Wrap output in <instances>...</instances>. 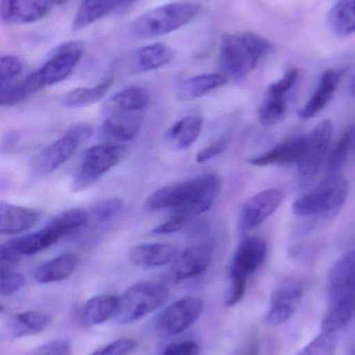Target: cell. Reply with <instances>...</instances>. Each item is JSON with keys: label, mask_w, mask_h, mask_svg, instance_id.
I'll use <instances>...</instances> for the list:
<instances>
[{"label": "cell", "mask_w": 355, "mask_h": 355, "mask_svg": "<svg viewBox=\"0 0 355 355\" xmlns=\"http://www.w3.org/2000/svg\"><path fill=\"white\" fill-rule=\"evenodd\" d=\"M344 73L345 72L342 69H329L323 73L316 91L308 103L298 112V116L302 120L315 118L327 107V104L333 100Z\"/></svg>", "instance_id": "44dd1931"}, {"label": "cell", "mask_w": 355, "mask_h": 355, "mask_svg": "<svg viewBox=\"0 0 355 355\" xmlns=\"http://www.w3.org/2000/svg\"><path fill=\"white\" fill-rule=\"evenodd\" d=\"M354 144H355V125H352L347 130L344 131L335 147L329 152L325 162L327 176H337L338 173L345 164Z\"/></svg>", "instance_id": "d6a6232c"}, {"label": "cell", "mask_w": 355, "mask_h": 355, "mask_svg": "<svg viewBox=\"0 0 355 355\" xmlns=\"http://www.w3.org/2000/svg\"><path fill=\"white\" fill-rule=\"evenodd\" d=\"M329 28L339 37L355 33V0H339L327 17Z\"/></svg>", "instance_id": "1f68e13d"}, {"label": "cell", "mask_w": 355, "mask_h": 355, "mask_svg": "<svg viewBox=\"0 0 355 355\" xmlns=\"http://www.w3.org/2000/svg\"><path fill=\"white\" fill-rule=\"evenodd\" d=\"M23 72L20 58L15 55H2L0 58V85L14 83Z\"/></svg>", "instance_id": "74e56055"}, {"label": "cell", "mask_w": 355, "mask_h": 355, "mask_svg": "<svg viewBox=\"0 0 355 355\" xmlns=\"http://www.w3.org/2000/svg\"><path fill=\"white\" fill-rule=\"evenodd\" d=\"M348 196V184L343 178L327 176L318 186L293 202L298 216L335 217L343 208Z\"/></svg>", "instance_id": "8992f818"}, {"label": "cell", "mask_w": 355, "mask_h": 355, "mask_svg": "<svg viewBox=\"0 0 355 355\" xmlns=\"http://www.w3.org/2000/svg\"><path fill=\"white\" fill-rule=\"evenodd\" d=\"M304 297V289L296 282H287L273 290L267 312L266 322L272 327L289 321L299 308Z\"/></svg>", "instance_id": "9a60e30c"}, {"label": "cell", "mask_w": 355, "mask_h": 355, "mask_svg": "<svg viewBox=\"0 0 355 355\" xmlns=\"http://www.w3.org/2000/svg\"><path fill=\"white\" fill-rule=\"evenodd\" d=\"M53 4L50 0H1V20L10 24H29L47 16Z\"/></svg>", "instance_id": "ac0fdd59"}, {"label": "cell", "mask_w": 355, "mask_h": 355, "mask_svg": "<svg viewBox=\"0 0 355 355\" xmlns=\"http://www.w3.org/2000/svg\"><path fill=\"white\" fill-rule=\"evenodd\" d=\"M123 200L120 198H110L100 200L91 209V215L98 223L112 220L122 210Z\"/></svg>", "instance_id": "8d00e7d4"}, {"label": "cell", "mask_w": 355, "mask_h": 355, "mask_svg": "<svg viewBox=\"0 0 355 355\" xmlns=\"http://www.w3.org/2000/svg\"><path fill=\"white\" fill-rule=\"evenodd\" d=\"M79 264V256L65 254L43 263L33 273L35 281L41 285L60 283L69 279L76 270Z\"/></svg>", "instance_id": "83f0119b"}, {"label": "cell", "mask_w": 355, "mask_h": 355, "mask_svg": "<svg viewBox=\"0 0 355 355\" xmlns=\"http://www.w3.org/2000/svg\"><path fill=\"white\" fill-rule=\"evenodd\" d=\"M51 318L40 311L18 313L8 319L6 334L10 339H20L29 336L39 335L48 329Z\"/></svg>", "instance_id": "4316f807"}, {"label": "cell", "mask_w": 355, "mask_h": 355, "mask_svg": "<svg viewBox=\"0 0 355 355\" xmlns=\"http://www.w3.org/2000/svg\"><path fill=\"white\" fill-rule=\"evenodd\" d=\"M214 254L213 242H202L185 248L177 254L171 266V275L176 281H185L202 275L210 266Z\"/></svg>", "instance_id": "2e32d148"}, {"label": "cell", "mask_w": 355, "mask_h": 355, "mask_svg": "<svg viewBox=\"0 0 355 355\" xmlns=\"http://www.w3.org/2000/svg\"><path fill=\"white\" fill-rule=\"evenodd\" d=\"M298 78V71L291 69L283 77L269 85L267 94L275 96H289Z\"/></svg>", "instance_id": "b9f144b4"}, {"label": "cell", "mask_w": 355, "mask_h": 355, "mask_svg": "<svg viewBox=\"0 0 355 355\" xmlns=\"http://www.w3.org/2000/svg\"><path fill=\"white\" fill-rule=\"evenodd\" d=\"M179 254V250L171 244L143 243L129 250V260L142 269H154L170 264Z\"/></svg>", "instance_id": "cb8c5ba5"}, {"label": "cell", "mask_w": 355, "mask_h": 355, "mask_svg": "<svg viewBox=\"0 0 355 355\" xmlns=\"http://www.w3.org/2000/svg\"><path fill=\"white\" fill-rule=\"evenodd\" d=\"M288 110V96L268 95L258 110V119L264 126H272L285 119Z\"/></svg>", "instance_id": "836d02e7"}, {"label": "cell", "mask_w": 355, "mask_h": 355, "mask_svg": "<svg viewBox=\"0 0 355 355\" xmlns=\"http://www.w3.org/2000/svg\"><path fill=\"white\" fill-rule=\"evenodd\" d=\"M270 49V42L256 33L225 35L221 42V66L233 78H245Z\"/></svg>", "instance_id": "277c9868"}, {"label": "cell", "mask_w": 355, "mask_h": 355, "mask_svg": "<svg viewBox=\"0 0 355 355\" xmlns=\"http://www.w3.org/2000/svg\"><path fill=\"white\" fill-rule=\"evenodd\" d=\"M201 10L199 3L177 1L156 6L140 15L131 26L137 39H154L173 33L189 24Z\"/></svg>", "instance_id": "3957f363"}, {"label": "cell", "mask_w": 355, "mask_h": 355, "mask_svg": "<svg viewBox=\"0 0 355 355\" xmlns=\"http://www.w3.org/2000/svg\"><path fill=\"white\" fill-rule=\"evenodd\" d=\"M227 77L219 73L195 75L183 79L176 87V98L179 101H193L204 97L214 89L227 83Z\"/></svg>", "instance_id": "484cf974"}, {"label": "cell", "mask_w": 355, "mask_h": 355, "mask_svg": "<svg viewBox=\"0 0 355 355\" xmlns=\"http://www.w3.org/2000/svg\"><path fill=\"white\" fill-rule=\"evenodd\" d=\"M329 309L355 317V250L342 254L327 279Z\"/></svg>", "instance_id": "8fae6325"}, {"label": "cell", "mask_w": 355, "mask_h": 355, "mask_svg": "<svg viewBox=\"0 0 355 355\" xmlns=\"http://www.w3.org/2000/svg\"><path fill=\"white\" fill-rule=\"evenodd\" d=\"M149 105V94L141 87H129L110 96L102 106L104 116L140 114Z\"/></svg>", "instance_id": "ffe728a7"}, {"label": "cell", "mask_w": 355, "mask_h": 355, "mask_svg": "<svg viewBox=\"0 0 355 355\" xmlns=\"http://www.w3.org/2000/svg\"><path fill=\"white\" fill-rule=\"evenodd\" d=\"M221 186V178L214 173L198 175L152 192L144 208L152 212L171 211L194 219L214 206Z\"/></svg>", "instance_id": "6da1fadb"}, {"label": "cell", "mask_w": 355, "mask_h": 355, "mask_svg": "<svg viewBox=\"0 0 355 355\" xmlns=\"http://www.w3.org/2000/svg\"><path fill=\"white\" fill-rule=\"evenodd\" d=\"M29 96H31V94L25 83V78L0 85V105L3 107L17 105L24 101Z\"/></svg>", "instance_id": "e575fe53"}, {"label": "cell", "mask_w": 355, "mask_h": 355, "mask_svg": "<svg viewBox=\"0 0 355 355\" xmlns=\"http://www.w3.org/2000/svg\"><path fill=\"white\" fill-rule=\"evenodd\" d=\"M89 217L87 212L77 209L65 211L53 217L43 229L8 240L0 248L1 268H10V265L21 257L33 256L47 250L62 238L85 227Z\"/></svg>", "instance_id": "7a4b0ae2"}, {"label": "cell", "mask_w": 355, "mask_h": 355, "mask_svg": "<svg viewBox=\"0 0 355 355\" xmlns=\"http://www.w3.org/2000/svg\"><path fill=\"white\" fill-rule=\"evenodd\" d=\"M168 297V289L160 284H135L119 297L118 308L113 318L119 324L137 322L162 308Z\"/></svg>", "instance_id": "52a82bcc"}, {"label": "cell", "mask_w": 355, "mask_h": 355, "mask_svg": "<svg viewBox=\"0 0 355 355\" xmlns=\"http://www.w3.org/2000/svg\"><path fill=\"white\" fill-rule=\"evenodd\" d=\"M114 79L108 78L91 87H77L71 89L63 98L62 104L67 108H81L93 105L106 97Z\"/></svg>", "instance_id": "4dcf8cb0"}, {"label": "cell", "mask_w": 355, "mask_h": 355, "mask_svg": "<svg viewBox=\"0 0 355 355\" xmlns=\"http://www.w3.org/2000/svg\"><path fill=\"white\" fill-rule=\"evenodd\" d=\"M204 129V118L199 114H190L177 121L167 130V144L177 151L189 149L199 139Z\"/></svg>", "instance_id": "d4e9b609"}, {"label": "cell", "mask_w": 355, "mask_h": 355, "mask_svg": "<svg viewBox=\"0 0 355 355\" xmlns=\"http://www.w3.org/2000/svg\"><path fill=\"white\" fill-rule=\"evenodd\" d=\"M352 95H354V97L355 98V75H354V79H352Z\"/></svg>", "instance_id": "7dc6e473"}, {"label": "cell", "mask_w": 355, "mask_h": 355, "mask_svg": "<svg viewBox=\"0 0 355 355\" xmlns=\"http://www.w3.org/2000/svg\"><path fill=\"white\" fill-rule=\"evenodd\" d=\"M308 144V135H297L277 144L274 148L261 155L248 159L254 166H289L299 164Z\"/></svg>", "instance_id": "e0dca14e"}, {"label": "cell", "mask_w": 355, "mask_h": 355, "mask_svg": "<svg viewBox=\"0 0 355 355\" xmlns=\"http://www.w3.org/2000/svg\"><path fill=\"white\" fill-rule=\"evenodd\" d=\"M25 285V279L21 273L15 272L10 268L0 270V295L10 296L20 291Z\"/></svg>", "instance_id": "f35d334b"}, {"label": "cell", "mask_w": 355, "mask_h": 355, "mask_svg": "<svg viewBox=\"0 0 355 355\" xmlns=\"http://www.w3.org/2000/svg\"><path fill=\"white\" fill-rule=\"evenodd\" d=\"M348 355H355V347L352 348V352H349V354Z\"/></svg>", "instance_id": "c3c4849f"}, {"label": "cell", "mask_w": 355, "mask_h": 355, "mask_svg": "<svg viewBox=\"0 0 355 355\" xmlns=\"http://www.w3.org/2000/svg\"><path fill=\"white\" fill-rule=\"evenodd\" d=\"M41 216V211L2 200L0 202V233L1 235H18L33 227Z\"/></svg>", "instance_id": "603a6c76"}, {"label": "cell", "mask_w": 355, "mask_h": 355, "mask_svg": "<svg viewBox=\"0 0 355 355\" xmlns=\"http://www.w3.org/2000/svg\"><path fill=\"white\" fill-rule=\"evenodd\" d=\"M143 123V112L104 116L100 133L110 144L129 143L139 135Z\"/></svg>", "instance_id": "d6986e66"}, {"label": "cell", "mask_w": 355, "mask_h": 355, "mask_svg": "<svg viewBox=\"0 0 355 355\" xmlns=\"http://www.w3.org/2000/svg\"><path fill=\"white\" fill-rule=\"evenodd\" d=\"M337 343V335L321 331L297 355H335Z\"/></svg>", "instance_id": "d590c367"}, {"label": "cell", "mask_w": 355, "mask_h": 355, "mask_svg": "<svg viewBox=\"0 0 355 355\" xmlns=\"http://www.w3.org/2000/svg\"><path fill=\"white\" fill-rule=\"evenodd\" d=\"M285 200V193L279 188L263 190L248 198L242 207L239 217V229L249 232L262 225L274 214Z\"/></svg>", "instance_id": "5bb4252c"}, {"label": "cell", "mask_w": 355, "mask_h": 355, "mask_svg": "<svg viewBox=\"0 0 355 355\" xmlns=\"http://www.w3.org/2000/svg\"><path fill=\"white\" fill-rule=\"evenodd\" d=\"M93 128L88 124L70 127L60 139L46 146L33 162V172L38 176L51 174L71 159L75 152L91 137Z\"/></svg>", "instance_id": "30bf717a"}, {"label": "cell", "mask_w": 355, "mask_h": 355, "mask_svg": "<svg viewBox=\"0 0 355 355\" xmlns=\"http://www.w3.org/2000/svg\"><path fill=\"white\" fill-rule=\"evenodd\" d=\"M333 132V123L324 120L308 135L306 152L298 164V175L302 186L310 184L318 176L323 164L327 162Z\"/></svg>", "instance_id": "7c38bea8"}, {"label": "cell", "mask_w": 355, "mask_h": 355, "mask_svg": "<svg viewBox=\"0 0 355 355\" xmlns=\"http://www.w3.org/2000/svg\"><path fill=\"white\" fill-rule=\"evenodd\" d=\"M119 297L112 294H101L90 298L81 308L83 322L90 327L102 324L116 314Z\"/></svg>", "instance_id": "f546056e"}, {"label": "cell", "mask_w": 355, "mask_h": 355, "mask_svg": "<svg viewBox=\"0 0 355 355\" xmlns=\"http://www.w3.org/2000/svg\"><path fill=\"white\" fill-rule=\"evenodd\" d=\"M33 355H71V345L64 340H54L40 346Z\"/></svg>", "instance_id": "ee69618b"}, {"label": "cell", "mask_w": 355, "mask_h": 355, "mask_svg": "<svg viewBox=\"0 0 355 355\" xmlns=\"http://www.w3.org/2000/svg\"><path fill=\"white\" fill-rule=\"evenodd\" d=\"M199 346L193 341L181 342L166 346L160 355H199Z\"/></svg>", "instance_id": "f6af8a7d"}, {"label": "cell", "mask_w": 355, "mask_h": 355, "mask_svg": "<svg viewBox=\"0 0 355 355\" xmlns=\"http://www.w3.org/2000/svg\"><path fill=\"white\" fill-rule=\"evenodd\" d=\"M175 50L164 43H152L135 50L133 56L135 71L151 72L164 68L175 58Z\"/></svg>", "instance_id": "f1b7e54d"}, {"label": "cell", "mask_w": 355, "mask_h": 355, "mask_svg": "<svg viewBox=\"0 0 355 355\" xmlns=\"http://www.w3.org/2000/svg\"><path fill=\"white\" fill-rule=\"evenodd\" d=\"M229 143H231V139L229 137H223V139H218L210 145L202 148L196 154V162H197V164H202L218 157L227 149Z\"/></svg>", "instance_id": "7bdbcfd3"}, {"label": "cell", "mask_w": 355, "mask_h": 355, "mask_svg": "<svg viewBox=\"0 0 355 355\" xmlns=\"http://www.w3.org/2000/svg\"><path fill=\"white\" fill-rule=\"evenodd\" d=\"M204 306V300L198 297L176 300L158 316L156 323V331L166 337L183 333L198 320Z\"/></svg>", "instance_id": "4fadbf2b"}, {"label": "cell", "mask_w": 355, "mask_h": 355, "mask_svg": "<svg viewBox=\"0 0 355 355\" xmlns=\"http://www.w3.org/2000/svg\"><path fill=\"white\" fill-rule=\"evenodd\" d=\"M52 2V4H56V6H63V4L67 3V2L70 1V0H50Z\"/></svg>", "instance_id": "bcb514c9"}, {"label": "cell", "mask_w": 355, "mask_h": 355, "mask_svg": "<svg viewBox=\"0 0 355 355\" xmlns=\"http://www.w3.org/2000/svg\"><path fill=\"white\" fill-rule=\"evenodd\" d=\"M137 341L120 339L98 348L91 355H129L137 348Z\"/></svg>", "instance_id": "60d3db41"}, {"label": "cell", "mask_w": 355, "mask_h": 355, "mask_svg": "<svg viewBox=\"0 0 355 355\" xmlns=\"http://www.w3.org/2000/svg\"><path fill=\"white\" fill-rule=\"evenodd\" d=\"M124 146L106 143L89 148L81 157L79 171L73 181V191L79 192L95 186L124 158Z\"/></svg>", "instance_id": "9c48e42d"}, {"label": "cell", "mask_w": 355, "mask_h": 355, "mask_svg": "<svg viewBox=\"0 0 355 355\" xmlns=\"http://www.w3.org/2000/svg\"><path fill=\"white\" fill-rule=\"evenodd\" d=\"M193 219L179 214V213H171L170 217L167 220L163 221L160 225H156L152 233L156 235H171V234L179 233L181 230L185 229Z\"/></svg>", "instance_id": "ab89813d"}, {"label": "cell", "mask_w": 355, "mask_h": 355, "mask_svg": "<svg viewBox=\"0 0 355 355\" xmlns=\"http://www.w3.org/2000/svg\"><path fill=\"white\" fill-rule=\"evenodd\" d=\"M83 54V44L76 41L66 42L54 48L50 58L41 68L25 78L31 95L46 87L58 85L68 78L81 62Z\"/></svg>", "instance_id": "ba28073f"}, {"label": "cell", "mask_w": 355, "mask_h": 355, "mask_svg": "<svg viewBox=\"0 0 355 355\" xmlns=\"http://www.w3.org/2000/svg\"><path fill=\"white\" fill-rule=\"evenodd\" d=\"M267 252L268 243L262 237L247 238L238 246L229 270L225 306L231 308L243 300L248 277L262 266L266 260Z\"/></svg>", "instance_id": "5b68a950"}, {"label": "cell", "mask_w": 355, "mask_h": 355, "mask_svg": "<svg viewBox=\"0 0 355 355\" xmlns=\"http://www.w3.org/2000/svg\"><path fill=\"white\" fill-rule=\"evenodd\" d=\"M139 0H83L73 19V31H81L115 10L129 8Z\"/></svg>", "instance_id": "7402d4cb"}]
</instances>
